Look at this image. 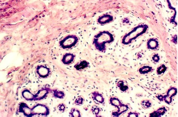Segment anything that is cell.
Masks as SVG:
<instances>
[{"instance_id": "1", "label": "cell", "mask_w": 178, "mask_h": 117, "mask_svg": "<svg viewBox=\"0 0 178 117\" xmlns=\"http://www.w3.org/2000/svg\"><path fill=\"white\" fill-rule=\"evenodd\" d=\"M18 111L27 117L34 116L36 115L47 116L50 113L49 109L46 105L38 104L32 108H30L24 103H21L19 105Z\"/></svg>"}, {"instance_id": "2", "label": "cell", "mask_w": 178, "mask_h": 117, "mask_svg": "<svg viewBox=\"0 0 178 117\" xmlns=\"http://www.w3.org/2000/svg\"><path fill=\"white\" fill-rule=\"evenodd\" d=\"M114 41V37L112 33L108 31H103L94 36L93 43L97 50L104 52L106 51V44H109Z\"/></svg>"}, {"instance_id": "3", "label": "cell", "mask_w": 178, "mask_h": 117, "mask_svg": "<svg viewBox=\"0 0 178 117\" xmlns=\"http://www.w3.org/2000/svg\"><path fill=\"white\" fill-rule=\"evenodd\" d=\"M148 29V26L146 24H140L134 27L123 38V44L127 45L132 43L139 37L145 34Z\"/></svg>"}, {"instance_id": "4", "label": "cell", "mask_w": 178, "mask_h": 117, "mask_svg": "<svg viewBox=\"0 0 178 117\" xmlns=\"http://www.w3.org/2000/svg\"><path fill=\"white\" fill-rule=\"evenodd\" d=\"M49 92V89L47 88H42L36 94H32L29 91L26 90L22 93V96L27 100L35 101L41 100L45 98Z\"/></svg>"}, {"instance_id": "5", "label": "cell", "mask_w": 178, "mask_h": 117, "mask_svg": "<svg viewBox=\"0 0 178 117\" xmlns=\"http://www.w3.org/2000/svg\"><path fill=\"white\" fill-rule=\"evenodd\" d=\"M109 103L112 106L117 108V110L112 112L113 116H119L129 110V107L127 105L122 103L120 100L117 97H111L109 99Z\"/></svg>"}, {"instance_id": "6", "label": "cell", "mask_w": 178, "mask_h": 117, "mask_svg": "<svg viewBox=\"0 0 178 117\" xmlns=\"http://www.w3.org/2000/svg\"><path fill=\"white\" fill-rule=\"evenodd\" d=\"M177 90L174 87L171 88L168 90L165 95H158L156 97L161 101H164L168 104H170L172 102L173 97L176 95Z\"/></svg>"}, {"instance_id": "7", "label": "cell", "mask_w": 178, "mask_h": 117, "mask_svg": "<svg viewBox=\"0 0 178 117\" xmlns=\"http://www.w3.org/2000/svg\"><path fill=\"white\" fill-rule=\"evenodd\" d=\"M78 42V38L76 35H68L61 41L60 45L63 48H70L75 46Z\"/></svg>"}, {"instance_id": "8", "label": "cell", "mask_w": 178, "mask_h": 117, "mask_svg": "<svg viewBox=\"0 0 178 117\" xmlns=\"http://www.w3.org/2000/svg\"><path fill=\"white\" fill-rule=\"evenodd\" d=\"M36 72L40 77L45 78L49 75L51 71L49 68L46 66L41 65L37 67Z\"/></svg>"}, {"instance_id": "9", "label": "cell", "mask_w": 178, "mask_h": 117, "mask_svg": "<svg viewBox=\"0 0 178 117\" xmlns=\"http://www.w3.org/2000/svg\"><path fill=\"white\" fill-rule=\"evenodd\" d=\"M159 43L158 40L155 38H152L148 40L147 43V47L148 49L155 50L159 46Z\"/></svg>"}, {"instance_id": "10", "label": "cell", "mask_w": 178, "mask_h": 117, "mask_svg": "<svg viewBox=\"0 0 178 117\" xmlns=\"http://www.w3.org/2000/svg\"><path fill=\"white\" fill-rule=\"evenodd\" d=\"M167 110L165 107H161L157 110L150 114L149 117H160L164 115L167 112Z\"/></svg>"}, {"instance_id": "11", "label": "cell", "mask_w": 178, "mask_h": 117, "mask_svg": "<svg viewBox=\"0 0 178 117\" xmlns=\"http://www.w3.org/2000/svg\"><path fill=\"white\" fill-rule=\"evenodd\" d=\"M75 57V56L73 54L68 53V54H65L63 56L62 61L63 63L64 64L69 65L72 63L74 61Z\"/></svg>"}, {"instance_id": "12", "label": "cell", "mask_w": 178, "mask_h": 117, "mask_svg": "<svg viewBox=\"0 0 178 117\" xmlns=\"http://www.w3.org/2000/svg\"><path fill=\"white\" fill-rule=\"evenodd\" d=\"M113 17L110 15L105 14L101 16L98 19V22L101 24H105L112 21Z\"/></svg>"}, {"instance_id": "13", "label": "cell", "mask_w": 178, "mask_h": 117, "mask_svg": "<svg viewBox=\"0 0 178 117\" xmlns=\"http://www.w3.org/2000/svg\"><path fill=\"white\" fill-rule=\"evenodd\" d=\"M89 66V63L88 62L85 60H81L75 65L74 68L76 70L81 71L87 69Z\"/></svg>"}, {"instance_id": "14", "label": "cell", "mask_w": 178, "mask_h": 117, "mask_svg": "<svg viewBox=\"0 0 178 117\" xmlns=\"http://www.w3.org/2000/svg\"><path fill=\"white\" fill-rule=\"evenodd\" d=\"M92 97L94 100L101 104L105 103V98L101 94L98 92H94L92 93Z\"/></svg>"}, {"instance_id": "15", "label": "cell", "mask_w": 178, "mask_h": 117, "mask_svg": "<svg viewBox=\"0 0 178 117\" xmlns=\"http://www.w3.org/2000/svg\"><path fill=\"white\" fill-rule=\"evenodd\" d=\"M153 70L152 67L150 66H143L139 69V72L142 74H146L151 72Z\"/></svg>"}, {"instance_id": "16", "label": "cell", "mask_w": 178, "mask_h": 117, "mask_svg": "<svg viewBox=\"0 0 178 117\" xmlns=\"http://www.w3.org/2000/svg\"><path fill=\"white\" fill-rule=\"evenodd\" d=\"M117 86L121 91L125 92L129 89V86L126 84L124 81L120 80L117 82Z\"/></svg>"}, {"instance_id": "17", "label": "cell", "mask_w": 178, "mask_h": 117, "mask_svg": "<svg viewBox=\"0 0 178 117\" xmlns=\"http://www.w3.org/2000/svg\"><path fill=\"white\" fill-rule=\"evenodd\" d=\"M53 95L56 98H59V99H63L65 96L64 92L57 90H53Z\"/></svg>"}, {"instance_id": "18", "label": "cell", "mask_w": 178, "mask_h": 117, "mask_svg": "<svg viewBox=\"0 0 178 117\" xmlns=\"http://www.w3.org/2000/svg\"><path fill=\"white\" fill-rule=\"evenodd\" d=\"M69 115L70 117H79L81 116L80 111L74 108H72L70 110V112H69Z\"/></svg>"}, {"instance_id": "19", "label": "cell", "mask_w": 178, "mask_h": 117, "mask_svg": "<svg viewBox=\"0 0 178 117\" xmlns=\"http://www.w3.org/2000/svg\"><path fill=\"white\" fill-rule=\"evenodd\" d=\"M141 105L142 108L144 109H148L150 108L152 106V103L151 102L148 100H142L141 102Z\"/></svg>"}, {"instance_id": "20", "label": "cell", "mask_w": 178, "mask_h": 117, "mask_svg": "<svg viewBox=\"0 0 178 117\" xmlns=\"http://www.w3.org/2000/svg\"><path fill=\"white\" fill-rule=\"evenodd\" d=\"M167 68L165 65L164 64H161L158 66L157 69V73L158 75H161L163 74L167 70Z\"/></svg>"}, {"instance_id": "21", "label": "cell", "mask_w": 178, "mask_h": 117, "mask_svg": "<svg viewBox=\"0 0 178 117\" xmlns=\"http://www.w3.org/2000/svg\"><path fill=\"white\" fill-rule=\"evenodd\" d=\"M84 102V99L83 97L82 96H79L77 99H76L75 101V104L77 106H81L83 104V103Z\"/></svg>"}, {"instance_id": "22", "label": "cell", "mask_w": 178, "mask_h": 117, "mask_svg": "<svg viewBox=\"0 0 178 117\" xmlns=\"http://www.w3.org/2000/svg\"><path fill=\"white\" fill-rule=\"evenodd\" d=\"M92 112L96 116H97L98 115L100 112V109L99 107L96 106H92Z\"/></svg>"}, {"instance_id": "23", "label": "cell", "mask_w": 178, "mask_h": 117, "mask_svg": "<svg viewBox=\"0 0 178 117\" xmlns=\"http://www.w3.org/2000/svg\"><path fill=\"white\" fill-rule=\"evenodd\" d=\"M151 59L155 63H158L160 60V56L157 54H153L151 57Z\"/></svg>"}, {"instance_id": "24", "label": "cell", "mask_w": 178, "mask_h": 117, "mask_svg": "<svg viewBox=\"0 0 178 117\" xmlns=\"http://www.w3.org/2000/svg\"><path fill=\"white\" fill-rule=\"evenodd\" d=\"M58 108L60 111L62 112H64L65 109H66V106H65L64 104L62 103L58 106Z\"/></svg>"}, {"instance_id": "25", "label": "cell", "mask_w": 178, "mask_h": 117, "mask_svg": "<svg viewBox=\"0 0 178 117\" xmlns=\"http://www.w3.org/2000/svg\"><path fill=\"white\" fill-rule=\"evenodd\" d=\"M139 113L136 112H130L128 113L127 117H139Z\"/></svg>"}]
</instances>
